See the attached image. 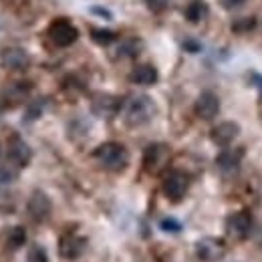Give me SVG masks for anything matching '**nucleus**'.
<instances>
[{"mask_svg":"<svg viewBox=\"0 0 262 262\" xmlns=\"http://www.w3.org/2000/svg\"><path fill=\"white\" fill-rule=\"evenodd\" d=\"M156 115H158V105L145 93L131 95L129 99H125L123 109H121V119H123L125 127H129V129L145 127L147 123L154 121Z\"/></svg>","mask_w":262,"mask_h":262,"instance_id":"f257e3e1","label":"nucleus"},{"mask_svg":"<svg viewBox=\"0 0 262 262\" xmlns=\"http://www.w3.org/2000/svg\"><path fill=\"white\" fill-rule=\"evenodd\" d=\"M91 158L95 160V164L109 171V173H121L129 167L131 162V154L129 149L119 143V141H105L97 145L93 151H91Z\"/></svg>","mask_w":262,"mask_h":262,"instance_id":"f03ea898","label":"nucleus"},{"mask_svg":"<svg viewBox=\"0 0 262 262\" xmlns=\"http://www.w3.org/2000/svg\"><path fill=\"white\" fill-rule=\"evenodd\" d=\"M190 176L184 169H167L164 173V182H162V192L167 202L171 204H180L184 202V198L190 192Z\"/></svg>","mask_w":262,"mask_h":262,"instance_id":"7ed1b4c3","label":"nucleus"},{"mask_svg":"<svg viewBox=\"0 0 262 262\" xmlns=\"http://www.w3.org/2000/svg\"><path fill=\"white\" fill-rule=\"evenodd\" d=\"M171 160V149L169 145L165 143H149L145 149H143V158H141V165H143V171L149 173V176H160L164 173L169 165Z\"/></svg>","mask_w":262,"mask_h":262,"instance_id":"20e7f679","label":"nucleus"},{"mask_svg":"<svg viewBox=\"0 0 262 262\" xmlns=\"http://www.w3.org/2000/svg\"><path fill=\"white\" fill-rule=\"evenodd\" d=\"M89 248V238L79 234V230H67L59 238V256L67 262L79 260Z\"/></svg>","mask_w":262,"mask_h":262,"instance_id":"39448f33","label":"nucleus"},{"mask_svg":"<svg viewBox=\"0 0 262 262\" xmlns=\"http://www.w3.org/2000/svg\"><path fill=\"white\" fill-rule=\"evenodd\" d=\"M224 228H226V236L234 242H244L250 238L252 228H254V218L248 210H236L228 214L226 222H224Z\"/></svg>","mask_w":262,"mask_h":262,"instance_id":"423d86ee","label":"nucleus"},{"mask_svg":"<svg viewBox=\"0 0 262 262\" xmlns=\"http://www.w3.org/2000/svg\"><path fill=\"white\" fill-rule=\"evenodd\" d=\"M47 34L51 38V42L59 49H67L71 45L77 42L79 38V29L69 20V18H55L49 29H47Z\"/></svg>","mask_w":262,"mask_h":262,"instance_id":"0eeeda50","label":"nucleus"},{"mask_svg":"<svg viewBox=\"0 0 262 262\" xmlns=\"http://www.w3.org/2000/svg\"><path fill=\"white\" fill-rule=\"evenodd\" d=\"M6 160L18 169H25L33 162V147L18 133H12L6 141Z\"/></svg>","mask_w":262,"mask_h":262,"instance_id":"6e6552de","label":"nucleus"},{"mask_svg":"<svg viewBox=\"0 0 262 262\" xmlns=\"http://www.w3.org/2000/svg\"><path fill=\"white\" fill-rule=\"evenodd\" d=\"M27 214L34 224H42L51 218L53 214V200L49 198L47 192L42 190H34L27 200Z\"/></svg>","mask_w":262,"mask_h":262,"instance_id":"1a4fd4ad","label":"nucleus"},{"mask_svg":"<svg viewBox=\"0 0 262 262\" xmlns=\"http://www.w3.org/2000/svg\"><path fill=\"white\" fill-rule=\"evenodd\" d=\"M226 242L222 238H216V236H206V238H200L194 246V252H196L198 260L202 262H218L226 256Z\"/></svg>","mask_w":262,"mask_h":262,"instance_id":"9d476101","label":"nucleus"},{"mask_svg":"<svg viewBox=\"0 0 262 262\" xmlns=\"http://www.w3.org/2000/svg\"><path fill=\"white\" fill-rule=\"evenodd\" d=\"M123 99L111 93H97L91 97V113L101 119H111L123 109Z\"/></svg>","mask_w":262,"mask_h":262,"instance_id":"9b49d317","label":"nucleus"},{"mask_svg":"<svg viewBox=\"0 0 262 262\" xmlns=\"http://www.w3.org/2000/svg\"><path fill=\"white\" fill-rule=\"evenodd\" d=\"M33 93V83L31 81H16V83H10L2 95H0V107H6V109H12V107H18L23 105L27 99L31 97Z\"/></svg>","mask_w":262,"mask_h":262,"instance_id":"f8f14e48","label":"nucleus"},{"mask_svg":"<svg viewBox=\"0 0 262 262\" xmlns=\"http://www.w3.org/2000/svg\"><path fill=\"white\" fill-rule=\"evenodd\" d=\"M194 113L198 115V119H202V121L216 119L218 113H220V99H218V95L212 93V91L200 93L196 103H194Z\"/></svg>","mask_w":262,"mask_h":262,"instance_id":"ddd939ff","label":"nucleus"},{"mask_svg":"<svg viewBox=\"0 0 262 262\" xmlns=\"http://www.w3.org/2000/svg\"><path fill=\"white\" fill-rule=\"evenodd\" d=\"M238 135H240V125L236 121H222V123H218V125H214L210 129V139L218 147L232 145Z\"/></svg>","mask_w":262,"mask_h":262,"instance_id":"4468645a","label":"nucleus"},{"mask_svg":"<svg viewBox=\"0 0 262 262\" xmlns=\"http://www.w3.org/2000/svg\"><path fill=\"white\" fill-rule=\"evenodd\" d=\"M2 65L8 71H27L31 67V55L20 47H8L2 51Z\"/></svg>","mask_w":262,"mask_h":262,"instance_id":"2eb2a0df","label":"nucleus"},{"mask_svg":"<svg viewBox=\"0 0 262 262\" xmlns=\"http://www.w3.org/2000/svg\"><path fill=\"white\" fill-rule=\"evenodd\" d=\"M242 160H244V147H224L220 154H218V158H216V165H218V169L220 171H224V173H232V171H236L240 164H242Z\"/></svg>","mask_w":262,"mask_h":262,"instance_id":"dca6fc26","label":"nucleus"},{"mask_svg":"<svg viewBox=\"0 0 262 262\" xmlns=\"http://www.w3.org/2000/svg\"><path fill=\"white\" fill-rule=\"evenodd\" d=\"M129 81L133 85L141 87H151L160 81V73L151 63H139L129 71Z\"/></svg>","mask_w":262,"mask_h":262,"instance_id":"f3484780","label":"nucleus"},{"mask_svg":"<svg viewBox=\"0 0 262 262\" xmlns=\"http://www.w3.org/2000/svg\"><path fill=\"white\" fill-rule=\"evenodd\" d=\"M208 12H210V8H208V4H206L204 0H192V2L184 8L186 20L192 23V25H200L202 20H206Z\"/></svg>","mask_w":262,"mask_h":262,"instance_id":"a211bd4d","label":"nucleus"},{"mask_svg":"<svg viewBox=\"0 0 262 262\" xmlns=\"http://www.w3.org/2000/svg\"><path fill=\"white\" fill-rule=\"evenodd\" d=\"M25 244H27V230H25V226H12V228L8 230L6 248H8L10 252L20 250Z\"/></svg>","mask_w":262,"mask_h":262,"instance_id":"6ab92c4d","label":"nucleus"},{"mask_svg":"<svg viewBox=\"0 0 262 262\" xmlns=\"http://www.w3.org/2000/svg\"><path fill=\"white\" fill-rule=\"evenodd\" d=\"M139 53H141V40H137V38L123 40L119 45V49H117V55L123 57V59H135Z\"/></svg>","mask_w":262,"mask_h":262,"instance_id":"aec40b11","label":"nucleus"},{"mask_svg":"<svg viewBox=\"0 0 262 262\" xmlns=\"http://www.w3.org/2000/svg\"><path fill=\"white\" fill-rule=\"evenodd\" d=\"M18 167L16 165H12L8 160H6V164H0V186H8V184H12L14 180H16V176H18Z\"/></svg>","mask_w":262,"mask_h":262,"instance_id":"412c9836","label":"nucleus"},{"mask_svg":"<svg viewBox=\"0 0 262 262\" xmlns=\"http://www.w3.org/2000/svg\"><path fill=\"white\" fill-rule=\"evenodd\" d=\"M89 34H91L93 42H97L99 47H107V45H111L117 38V34L113 33V31H107V29H91Z\"/></svg>","mask_w":262,"mask_h":262,"instance_id":"4be33fe9","label":"nucleus"},{"mask_svg":"<svg viewBox=\"0 0 262 262\" xmlns=\"http://www.w3.org/2000/svg\"><path fill=\"white\" fill-rule=\"evenodd\" d=\"M27 262H49V254H47V250H45L40 244H33V246L29 248Z\"/></svg>","mask_w":262,"mask_h":262,"instance_id":"5701e85b","label":"nucleus"},{"mask_svg":"<svg viewBox=\"0 0 262 262\" xmlns=\"http://www.w3.org/2000/svg\"><path fill=\"white\" fill-rule=\"evenodd\" d=\"M182 222L180 220H176V218H164L162 222H160V230H164L167 234H180L182 232Z\"/></svg>","mask_w":262,"mask_h":262,"instance_id":"b1692460","label":"nucleus"},{"mask_svg":"<svg viewBox=\"0 0 262 262\" xmlns=\"http://www.w3.org/2000/svg\"><path fill=\"white\" fill-rule=\"evenodd\" d=\"M42 107H45V101H42V99H40V101H33V103L29 105V109H27L25 121H34V119H38V117L42 115Z\"/></svg>","mask_w":262,"mask_h":262,"instance_id":"393cba45","label":"nucleus"},{"mask_svg":"<svg viewBox=\"0 0 262 262\" xmlns=\"http://www.w3.org/2000/svg\"><path fill=\"white\" fill-rule=\"evenodd\" d=\"M145 6H147L151 12L160 14V12H164L165 8L169 6V0H145Z\"/></svg>","mask_w":262,"mask_h":262,"instance_id":"a878e982","label":"nucleus"},{"mask_svg":"<svg viewBox=\"0 0 262 262\" xmlns=\"http://www.w3.org/2000/svg\"><path fill=\"white\" fill-rule=\"evenodd\" d=\"M252 27H254V18H246V20L242 18V20L234 23V27H232V29H234V31H238V33H246V31H248V29H252Z\"/></svg>","mask_w":262,"mask_h":262,"instance_id":"bb28decb","label":"nucleus"},{"mask_svg":"<svg viewBox=\"0 0 262 262\" xmlns=\"http://www.w3.org/2000/svg\"><path fill=\"white\" fill-rule=\"evenodd\" d=\"M246 0H224V6L226 8H238V6H242Z\"/></svg>","mask_w":262,"mask_h":262,"instance_id":"cd10ccee","label":"nucleus"},{"mask_svg":"<svg viewBox=\"0 0 262 262\" xmlns=\"http://www.w3.org/2000/svg\"><path fill=\"white\" fill-rule=\"evenodd\" d=\"M93 12H99V14H101L103 18H107V20H109V18H113V16H111V12H109V10H105V8H93Z\"/></svg>","mask_w":262,"mask_h":262,"instance_id":"c85d7f7f","label":"nucleus"},{"mask_svg":"<svg viewBox=\"0 0 262 262\" xmlns=\"http://www.w3.org/2000/svg\"><path fill=\"white\" fill-rule=\"evenodd\" d=\"M258 244H260V248H262V234H260V238H258Z\"/></svg>","mask_w":262,"mask_h":262,"instance_id":"c756f323","label":"nucleus"},{"mask_svg":"<svg viewBox=\"0 0 262 262\" xmlns=\"http://www.w3.org/2000/svg\"><path fill=\"white\" fill-rule=\"evenodd\" d=\"M0 154H2V147H0Z\"/></svg>","mask_w":262,"mask_h":262,"instance_id":"7c9ffc66","label":"nucleus"}]
</instances>
